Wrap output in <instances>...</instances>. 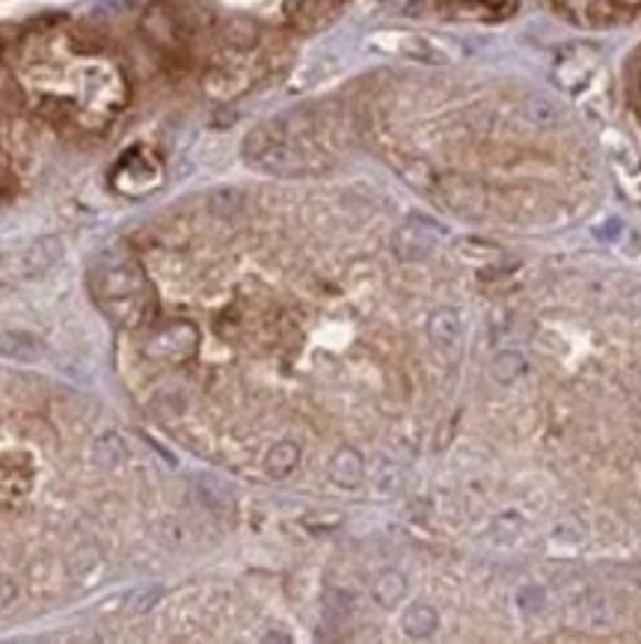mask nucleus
I'll return each instance as SVG.
<instances>
[{
    "mask_svg": "<svg viewBox=\"0 0 641 644\" xmlns=\"http://www.w3.org/2000/svg\"><path fill=\"white\" fill-rule=\"evenodd\" d=\"M0 357L19 362H33L42 357V339H36L33 332L7 330L0 332Z\"/></svg>",
    "mask_w": 641,
    "mask_h": 644,
    "instance_id": "obj_5",
    "label": "nucleus"
},
{
    "mask_svg": "<svg viewBox=\"0 0 641 644\" xmlns=\"http://www.w3.org/2000/svg\"><path fill=\"white\" fill-rule=\"evenodd\" d=\"M128 455V448H125L123 436L116 434V431H107L93 443V461L98 466H119Z\"/></svg>",
    "mask_w": 641,
    "mask_h": 644,
    "instance_id": "obj_8",
    "label": "nucleus"
},
{
    "mask_svg": "<svg viewBox=\"0 0 641 644\" xmlns=\"http://www.w3.org/2000/svg\"><path fill=\"white\" fill-rule=\"evenodd\" d=\"M93 292L98 304L114 300L116 306H137L140 294L146 292V283L137 267H107L93 274Z\"/></svg>",
    "mask_w": 641,
    "mask_h": 644,
    "instance_id": "obj_1",
    "label": "nucleus"
},
{
    "mask_svg": "<svg viewBox=\"0 0 641 644\" xmlns=\"http://www.w3.org/2000/svg\"><path fill=\"white\" fill-rule=\"evenodd\" d=\"M197 341L199 332L193 324L176 321L167 324V327H160L155 336L146 345V353H149L151 360H164V362H181L188 360L190 353L197 351Z\"/></svg>",
    "mask_w": 641,
    "mask_h": 644,
    "instance_id": "obj_2",
    "label": "nucleus"
},
{
    "mask_svg": "<svg viewBox=\"0 0 641 644\" xmlns=\"http://www.w3.org/2000/svg\"><path fill=\"white\" fill-rule=\"evenodd\" d=\"M341 0H301L294 12V24L301 30H320L339 12Z\"/></svg>",
    "mask_w": 641,
    "mask_h": 644,
    "instance_id": "obj_6",
    "label": "nucleus"
},
{
    "mask_svg": "<svg viewBox=\"0 0 641 644\" xmlns=\"http://www.w3.org/2000/svg\"><path fill=\"white\" fill-rule=\"evenodd\" d=\"M301 461V452H297V445L294 443H276L267 457H264V469L274 475V478H285V475L292 473L294 466Z\"/></svg>",
    "mask_w": 641,
    "mask_h": 644,
    "instance_id": "obj_10",
    "label": "nucleus"
},
{
    "mask_svg": "<svg viewBox=\"0 0 641 644\" xmlns=\"http://www.w3.org/2000/svg\"><path fill=\"white\" fill-rule=\"evenodd\" d=\"M227 42L232 47H250L255 42V24L253 21H246V19H235L232 24L227 28Z\"/></svg>",
    "mask_w": 641,
    "mask_h": 644,
    "instance_id": "obj_14",
    "label": "nucleus"
},
{
    "mask_svg": "<svg viewBox=\"0 0 641 644\" xmlns=\"http://www.w3.org/2000/svg\"><path fill=\"white\" fill-rule=\"evenodd\" d=\"M60 256H63V241H60V237L54 235L39 237V241H33V244L24 250V256H21V271H24V276L45 274V271H51V267L57 265Z\"/></svg>",
    "mask_w": 641,
    "mask_h": 644,
    "instance_id": "obj_3",
    "label": "nucleus"
},
{
    "mask_svg": "<svg viewBox=\"0 0 641 644\" xmlns=\"http://www.w3.org/2000/svg\"><path fill=\"white\" fill-rule=\"evenodd\" d=\"M404 594H407V582L401 573H396V570H387V573L375 582V600H378L380 606H387V609L398 606Z\"/></svg>",
    "mask_w": 641,
    "mask_h": 644,
    "instance_id": "obj_12",
    "label": "nucleus"
},
{
    "mask_svg": "<svg viewBox=\"0 0 641 644\" xmlns=\"http://www.w3.org/2000/svg\"><path fill=\"white\" fill-rule=\"evenodd\" d=\"M330 478L339 487H357L362 482V457L357 448H339L330 461Z\"/></svg>",
    "mask_w": 641,
    "mask_h": 644,
    "instance_id": "obj_7",
    "label": "nucleus"
},
{
    "mask_svg": "<svg viewBox=\"0 0 641 644\" xmlns=\"http://www.w3.org/2000/svg\"><path fill=\"white\" fill-rule=\"evenodd\" d=\"M15 598V585H12V579L0 577V609H7Z\"/></svg>",
    "mask_w": 641,
    "mask_h": 644,
    "instance_id": "obj_16",
    "label": "nucleus"
},
{
    "mask_svg": "<svg viewBox=\"0 0 641 644\" xmlns=\"http://www.w3.org/2000/svg\"><path fill=\"white\" fill-rule=\"evenodd\" d=\"M160 591L158 585H146V588H137L132 594V600H128V612H134V615H146L155 603L160 600Z\"/></svg>",
    "mask_w": 641,
    "mask_h": 644,
    "instance_id": "obj_15",
    "label": "nucleus"
},
{
    "mask_svg": "<svg viewBox=\"0 0 641 644\" xmlns=\"http://www.w3.org/2000/svg\"><path fill=\"white\" fill-rule=\"evenodd\" d=\"M428 330H431V339H434V345H440V348H452V345L461 341V321H458V315H454L452 309H440V313H434Z\"/></svg>",
    "mask_w": 641,
    "mask_h": 644,
    "instance_id": "obj_9",
    "label": "nucleus"
},
{
    "mask_svg": "<svg viewBox=\"0 0 641 644\" xmlns=\"http://www.w3.org/2000/svg\"><path fill=\"white\" fill-rule=\"evenodd\" d=\"M396 250H398V256H404V258L428 256V253L434 250V232H431V226L422 223V220H410L407 226L398 229Z\"/></svg>",
    "mask_w": 641,
    "mask_h": 644,
    "instance_id": "obj_4",
    "label": "nucleus"
},
{
    "mask_svg": "<svg viewBox=\"0 0 641 644\" xmlns=\"http://www.w3.org/2000/svg\"><path fill=\"white\" fill-rule=\"evenodd\" d=\"M24 490H28V475L19 478V469H15V466L0 464V499H3V503H12V499H19Z\"/></svg>",
    "mask_w": 641,
    "mask_h": 644,
    "instance_id": "obj_13",
    "label": "nucleus"
},
{
    "mask_svg": "<svg viewBox=\"0 0 641 644\" xmlns=\"http://www.w3.org/2000/svg\"><path fill=\"white\" fill-rule=\"evenodd\" d=\"M404 630L413 638H428L437 630V612L424 603H416L404 612Z\"/></svg>",
    "mask_w": 641,
    "mask_h": 644,
    "instance_id": "obj_11",
    "label": "nucleus"
}]
</instances>
